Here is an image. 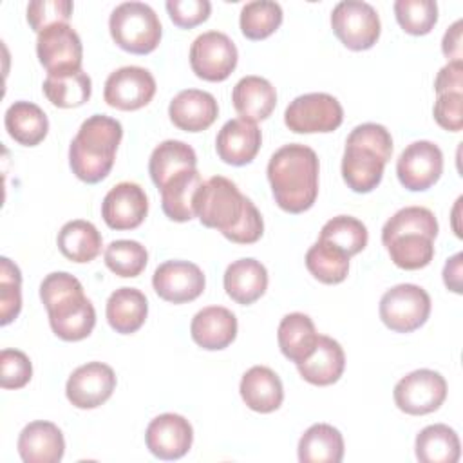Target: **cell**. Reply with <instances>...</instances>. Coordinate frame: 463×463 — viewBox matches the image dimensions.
<instances>
[{
    "label": "cell",
    "instance_id": "obj_44",
    "mask_svg": "<svg viewBox=\"0 0 463 463\" xmlns=\"http://www.w3.org/2000/svg\"><path fill=\"white\" fill-rule=\"evenodd\" d=\"M345 145L365 148L376 154L383 163L391 159L392 154V137L391 132L378 123H362L351 130Z\"/></svg>",
    "mask_w": 463,
    "mask_h": 463
},
{
    "label": "cell",
    "instance_id": "obj_10",
    "mask_svg": "<svg viewBox=\"0 0 463 463\" xmlns=\"http://www.w3.org/2000/svg\"><path fill=\"white\" fill-rule=\"evenodd\" d=\"M237 65V47L221 31L199 34L190 47V67L197 78L224 81Z\"/></svg>",
    "mask_w": 463,
    "mask_h": 463
},
{
    "label": "cell",
    "instance_id": "obj_4",
    "mask_svg": "<svg viewBox=\"0 0 463 463\" xmlns=\"http://www.w3.org/2000/svg\"><path fill=\"white\" fill-rule=\"evenodd\" d=\"M248 201L250 199L239 192L233 181L213 175L197 188L194 210L203 226L215 228L226 235L241 222Z\"/></svg>",
    "mask_w": 463,
    "mask_h": 463
},
{
    "label": "cell",
    "instance_id": "obj_18",
    "mask_svg": "<svg viewBox=\"0 0 463 463\" xmlns=\"http://www.w3.org/2000/svg\"><path fill=\"white\" fill-rule=\"evenodd\" d=\"M262 143L260 128L242 118L226 121L215 139L217 156L233 166L248 165L255 159Z\"/></svg>",
    "mask_w": 463,
    "mask_h": 463
},
{
    "label": "cell",
    "instance_id": "obj_38",
    "mask_svg": "<svg viewBox=\"0 0 463 463\" xmlns=\"http://www.w3.org/2000/svg\"><path fill=\"white\" fill-rule=\"evenodd\" d=\"M318 239L353 257L367 246L369 235L365 224L356 217L336 215L322 226Z\"/></svg>",
    "mask_w": 463,
    "mask_h": 463
},
{
    "label": "cell",
    "instance_id": "obj_40",
    "mask_svg": "<svg viewBox=\"0 0 463 463\" xmlns=\"http://www.w3.org/2000/svg\"><path fill=\"white\" fill-rule=\"evenodd\" d=\"M409 232H420L432 239L438 235V221L434 213L425 206H405L398 210L382 228V242H387L389 239L409 233Z\"/></svg>",
    "mask_w": 463,
    "mask_h": 463
},
{
    "label": "cell",
    "instance_id": "obj_49",
    "mask_svg": "<svg viewBox=\"0 0 463 463\" xmlns=\"http://www.w3.org/2000/svg\"><path fill=\"white\" fill-rule=\"evenodd\" d=\"M262 232H264L262 215L257 210V206L251 201H248L246 212H244L241 222L224 237L237 244H253L262 237Z\"/></svg>",
    "mask_w": 463,
    "mask_h": 463
},
{
    "label": "cell",
    "instance_id": "obj_39",
    "mask_svg": "<svg viewBox=\"0 0 463 463\" xmlns=\"http://www.w3.org/2000/svg\"><path fill=\"white\" fill-rule=\"evenodd\" d=\"M241 31L250 40H264L282 24V7L273 0H253L241 9Z\"/></svg>",
    "mask_w": 463,
    "mask_h": 463
},
{
    "label": "cell",
    "instance_id": "obj_37",
    "mask_svg": "<svg viewBox=\"0 0 463 463\" xmlns=\"http://www.w3.org/2000/svg\"><path fill=\"white\" fill-rule=\"evenodd\" d=\"M306 268L324 284H340L349 271V257L338 248L317 241L306 253Z\"/></svg>",
    "mask_w": 463,
    "mask_h": 463
},
{
    "label": "cell",
    "instance_id": "obj_26",
    "mask_svg": "<svg viewBox=\"0 0 463 463\" xmlns=\"http://www.w3.org/2000/svg\"><path fill=\"white\" fill-rule=\"evenodd\" d=\"M197 166V156L195 150L177 139H166L159 143L148 161V172L154 181V184L161 190L174 175L186 172V170H195Z\"/></svg>",
    "mask_w": 463,
    "mask_h": 463
},
{
    "label": "cell",
    "instance_id": "obj_15",
    "mask_svg": "<svg viewBox=\"0 0 463 463\" xmlns=\"http://www.w3.org/2000/svg\"><path fill=\"white\" fill-rule=\"evenodd\" d=\"M152 286L163 300L184 304L195 300L204 291V275L194 262L166 260L156 268Z\"/></svg>",
    "mask_w": 463,
    "mask_h": 463
},
{
    "label": "cell",
    "instance_id": "obj_14",
    "mask_svg": "<svg viewBox=\"0 0 463 463\" xmlns=\"http://www.w3.org/2000/svg\"><path fill=\"white\" fill-rule=\"evenodd\" d=\"M116 389V374L110 365L89 362L72 371L67 380V400L78 409H96L105 403Z\"/></svg>",
    "mask_w": 463,
    "mask_h": 463
},
{
    "label": "cell",
    "instance_id": "obj_12",
    "mask_svg": "<svg viewBox=\"0 0 463 463\" xmlns=\"http://www.w3.org/2000/svg\"><path fill=\"white\" fill-rule=\"evenodd\" d=\"M443 172V154L430 141L411 143L396 161V175L411 192L429 190Z\"/></svg>",
    "mask_w": 463,
    "mask_h": 463
},
{
    "label": "cell",
    "instance_id": "obj_42",
    "mask_svg": "<svg viewBox=\"0 0 463 463\" xmlns=\"http://www.w3.org/2000/svg\"><path fill=\"white\" fill-rule=\"evenodd\" d=\"M394 14L405 33L421 36L436 25L438 4L434 0H396Z\"/></svg>",
    "mask_w": 463,
    "mask_h": 463
},
{
    "label": "cell",
    "instance_id": "obj_29",
    "mask_svg": "<svg viewBox=\"0 0 463 463\" xmlns=\"http://www.w3.org/2000/svg\"><path fill=\"white\" fill-rule=\"evenodd\" d=\"M277 340L282 354L288 360L300 364L313 354L318 333L315 329L313 320L307 315L289 313L279 324Z\"/></svg>",
    "mask_w": 463,
    "mask_h": 463
},
{
    "label": "cell",
    "instance_id": "obj_47",
    "mask_svg": "<svg viewBox=\"0 0 463 463\" xmlns=\"http://www.w3.org/2000/svg\"><path fill=\"white\" fill-rule=\"evenodd\" d=\"M166 11L177 27L190 29L210 16L212 4L208 0H168Z\"/></svg>",
    "mask_w": 463,
    "mask_h": 463
},
{
    "label": "cell",
    "instance_id": "obj_51",
    "mask_svg": "<svg viewBox=\"0 0 463 463\" xmlns=\"http://www.w3.org/2000/svg\"><path fill=\"white\" fill-rule=\"evenodd\" d=\"M461 20H456L443 34L441 49L450 61H461Z\"/></svg>",
    "mask_w": 463,
    "mask_h": 463
},
{
    "label": "cell",
    "instance_id": "obj_36",
    "mask_svg": "<svg viewBox=\"0 0 463 463\" xmlns=\"http://www.w3.org/2000/svg\"><path fill=\"white\" fill-rule=\"evenodd\" d=\"M383 246L387 248L391 260L402 269L425 268L434 257V239L420 232L400 233L383 242Z\"/></svg>",
    "mask_w": 463,
    "mask_h": 463
},
{
    "label": "cell",
    "instance_id": "obj_7",
    "mask_svg": "<svg viewBox=\"0 0 463 463\" xmlns=\"http://www.w3.org/2000/svg\"><path fill=\"white\" fill-rule=\"evenodd\" d=\"M344 121L340 101L326 92H309L297 96L284 112V123L291 132L315 134L333 132Z\"/></svg>",
    "mask_w": 463,
    "mask_h": 463
},
{
    "label": "cell",
    "instance_id": "obj_16",
    "mask_svg": "<svg viewBox=\"0 0 463 463\" xmlns=\"http://www.w3.org/2000/svg\"><path fill=\"white\" fill-rule=\"evenodd\" d=\"M148 213V199L137 183L123 181L112 186L101 203V217L112 230H134Z\"/></svg>",
    "mask_w": 463,
    "mask_h": 463
},
{
    "label": "cell",
    "instance_id": "obj_35",
    "mask_svg": "<svg viewBox=\"0 0 463 463\" xmlns=\"http://www.w3.org/2000/svg\"><path fill=\"white\" fill-rule=\"evenodd\" d=\"M42 89L45 98L54 107L72 109L89 101L92 92V81L87 72L78 69V71L47 74Z\"/></svg>",
    "mask_w": 463,
    "mask_h": 463
},
{
    "label": "cell",
    "instance_id": "obj_11",
    "mask_svg": "<svg viewBox=\"0 0 463 463\" xmlns=\"http://www.w3.org/2000/svg\"><path fill=\"white\" fill-rule=\"evenodd\" d=\"M36 54L47 74L81 69L83 45L69 24H54L36 38Z\"/></svg>",
    "mask_w": 463,
    "mask_h": 463
},
{
    "label": "cell",
    "instance_id": "obj_46",
    "mask_svg": "<svg viewBox=\"0 0 463 463\" xmlns=\"http://www.w3.org/2000/svg\"><path fill=\"white\" fill-rule=\"evenodd\" d=\"M33 376V365L25 353L18 349H2L0 353V385L4 389H22Z\"/></svg>",
    "mask_w": 463,
    "mask_h": 463
},
{
    "label": "cell",
    "instance_id": "obj_52",
    "mask_svg": "<svg viewBox=\"0 0 463 463\" xmlns=\"http://www.w3.org/2000/svg\"><path fill=\"white\" fill-rule=\"evenodd\" d=\"M461 264H463V253H456L454 257H450L445 262V268H443V282L454 293L463 291L461 289Z\"/></svg>",
    "mask_w": 463,
    "mask_h": 463
},
{
    "label": "cell",
    "instance_id": "obj_17",
    "mask_svg": "<svg viewBox=\"0 0 463 463\" xmlns=\"http://www.w3.org/2000/svg\"><path fill=\"white\" fill-rule=\"evenodd\" d=\"M194 441V429L186 418L174 412L156 416L145 432L146 449L159 459L183 458Z\"/></svg>",
    "mask_w": 463,
    "mask_h": 463
},
{
    "label": "cell",
    "instance_id": "obj_32",
    "mask_svg": "<svg viewBox=\"0 0 463 463\" xmlns=\"http://www.w3.org/2000/svg\"><path fill=\"white\" fill-rule=\"evenodd\" d=\"M344 458V438L329 423L311 425L298 441L302 463H340Z\"/></svg>",
    "mask_w": 463,
    "mask_h": 463
},
{
    "label": "cell",
    "instance_id": "obj_43",
    "mask_svg": "<svg viewBox=\"0 0 463 463\" xmlns=\"http://www.w3.org/2000/svg\"><path fill=\"white\" fill-rule=\"evenodd\" d=\"M22 275L7 257L0 259V324H11L22 309Z\"/></svg>",
    "mask_w": 463,
    "mask_h": 463
},
{
    "label": "cell",
    "instance_id": "obj_33",
    "mask_svg": "<svg viewBox=\"0 0 463 463\" xmlns=\"http://www.w3.org/2000/svg\"><path fill=\"white\" fill-rule=\"evenodd\" d=\"M416 458L421 463H456L461 445L456 430L445 423H434L416 436Z\"/></svg>",
    "mask_w": 463,
    "mask_h": 463
},
{
    "label": "cell",
    "instance_id": "obj_20",
    "mask_svg": "<svg viewBox=\"0 0 463 463\" xmlns=\"http://www.w3.org/2000/svg\"><path fill=\"white\" fill-rule=\"evenodd\" d=\"M63 452V434L51 421H31L18 436V454L24 463H58Z\"/></svg>",
    "mask_w": 463,
    "mask_h": 463
},
{
    "label": "cell",
    "instance_id": "obj_25",
    "mask_svg": "<svg viewBox=\"0 0 463 463\" xmlns=\"http://www.w3.org/2000/svg\"><path fill=\"white\" fill-rule=\"evenodd\" d=\"M224 289L232 300L248 306L259 300L268 288V271L255 259H239L224 271Z\"/></svg>",
    "mask_w": 463,
    "mask_h": 463
},
{
    "label": "cell",
    "instance_id": "obj_31",
    "mask_svg": "<svg viewBox=\"0 0 463 463\" xmlns=\"http://www.w3.org/2000/svg\"><path fill=\"white\" fill-rule=\"evenodd\" d=\"M201 175L195 170H186L174 175L161 192V208L165 215L175 222H186L195 217L194 195L201 186Z\"/></svg>",
    "mask_w": 463,
    "mask_h": 463
},
{
    "label": "cell",
    "instance_id": "obj_3",
    "mask_svg": "<svg viewBox=\"0 0 463 463\" xmlns=\"http://www.w3.org/2000/svg\"><path fill=\"white\" fill-rule=\"evenodd\" d=\"M121 137L123 127L118 119L105 114L87 118L69 146L72 174L89 184L105 179L112 170Z\"/></svg>",
    "mask_w": 463,
    "mask_h": 463
},
{
    "label": "cell",
    "instance_id": "obj_22",
    "mask_svg": "<svg viewBox=\"0 0 463 463\" xmlns=\"http://www.w3.org/2000/svg\"><path fill=\"white\" fill-rule=\"evenodd\" d=\"M345 367V354L342 345L331 336L318 335L315 351L309 358L297 364L300 376L313 385H331L340 380Z\"/></svg>",
    "mask_w": 463,
    "mask_h": 463
},
{
    "label": "cell",
    "instance_id": "obj_8",
    "mask_svg": "<svg viewBox=\"0 0 463 463\" xmlns=\"http://www.w3.org/2000/svg\"><path fill=\"white\" fill-rule=\"evenodd\" d=\"M331 27L336 38L351 51L371 49L380 38V16L362 0L338 2L331 13Z\"/></svg>",
    "mask_w": 463,
    "mask_h": 463
},
{
    "label": "cell",
    "instance_id": "obj_30",
    "mask_svg": "<svg viewBox=\"0 0 463 463\" xmlns=\"http://www.w3.org/2000/svg\"><path fill=\"white\" fill-rule=\"evenodd\" d=\"M7 134L24 146H34L43 141L49 130L45 112L31 101H14L4 116Z\"/></svg>",
    "mask_w": 463,
    "mask_h": 463
},
{
    "label": "cell",
    "instance_id": "obj_48",
    "mask_svg": "<svg viewBox=\"0 0 463 463\" xmlns=\"http://www.w3.org/2000/svg\"><path fill=\"white\" fill-rule=\"evenodd\" d=\"M463 92H445L438 94L434 103L436 123L450 132H459L463 127Z\"/></svg>",
    "mask_w": 463,
    "mask_h": 463
},
{
    "label": "cell",
    "instance_id": "obj_41",
    "mask_svg": "<svg viewBox=\"0 0 463 463\" xmlns=\"http://www.w3.org/2000/svg\"><path fill=\"white\" fill-rule=\"evenodd\" d=\"M148 262L146 248L137 241H112L105 250V264L118 277H137Z\"/></svg>",
    "mask_w": 463,
    "mask_h": 463
},
{
    "label": "cell",
    "instance_id": "obj_13",
    "mask_svg": "<svg viewBox=\"0 0 463 463\" xmlns=\"http://www.w3.org/2000/svg\"><path fill=\"white\" fill-rule=\"evenodd\" d=\"M156 80L150 71L136 65L121 67L109 74L103 89L107 105L118 110H137L152 101Z\"/></svg>",
    "mask_w": 463,
    "mask_h": 463
},
{
    "label": "cell",
    "instance_id": "obj_34",
    "mask_svg": "<svg viewBox=\"0 0 463 463\" xmlns=\"http://www.w3.org/2000/svg\"><path fill=\"white\" fill-rule=\"evenodd\" d=\"M101 235L98 228L83 219L69 221L58 233V248L72 262H90L101 251Z\"/></svg>",
    "mask_w": 463,
    "mask_h": 463
},
{
    "label": "cell",
    "instance_id": "obj_45",
    "mask_svg": "<svg viewBox=\"0 0 463 463\" xmlns=\"http://www.w3.org/2000/svg\"><path fill=\"white\" fill-rule=\"evenodd\" d=\"M71 14V0H33L27 5V22L36 33H42L54 24H67Z\"/></svg>",
    "mask_w": 463,
    "mask_h": 463
},
{
    "label": "cell",
    "instance_id": "obj_50",
    "mask_svg": "<svg viewBox=\"0 0 463 463\" xmlns=\"http://www.w3.org/2000/svg\"><path fill=\"white\" fill-rule=\"evenodd\" d=\"M434 90L436 94L463 92V63L449 61L445 67H441L434 81Z\"/></svg>",
    "mask_w": 463,
    "mask_h": 463
},
{
    "label": "cell",
    "instance_id": "obj_2",
    "mask_svg": "<svg viewBox=\"0 0 463 463\" xmlns=\"http://www.w3.org/2000/svg\"><path fill=\"white\" fill-rule=\"evenodd\" d=\"M40 298L47 309L51 329L58 338L78 342L92 333L96 311L74 275L67 271L49 273L40 284Z\"/></svg>",
    "mask_w": 463,
    "mask_h": 463
},
{
    "label": "cell",
    "instance_id": "obj_6",
    "mask_svg": "<svg viewBox=\"0 0 463 463\" xmlns=\"http://www.w3.org/2000/svg\"><path fill=\"white\" fill-rule=\"evenodd\" d=\"M430 315V297L416 284H398L380 298V318L394 333L420 329Z\"/></svg>",
    "mask_w": 463,
    "mask_h": 463
},
{
    "label": "cell",
    "instance_id": "obj_5",
    "mask_svg": "<svg viewBox=\"0 0 463 463\" xmlns=\"http://www.w3.org/2000/svg\"><path fill=\"white\" fill-rule=\"evenodd\" d=\"M110 36L118 47L132 54H148L161 42V22L143 2H123L109 18Z\"/></svg>",
    "mask_w": 463,
    "mask_h": 463
},
{
    "label": "cell",
    "instance_id": "obj_27",
    "mask_svg": "<svg viewBox=\"0 0 463 463\" xmlns=\"http://www.w3.org/2000/svg\"><path fill=\"white\" fill-rule=\"evenodd\" d=\"M109 326L121 335L136 333L146 320V297L136 288H119L107 300Z\"/></svg>",
    "mask_w": 463,
    "mask_h": 463
},
{
    "label": "cell",
    "instance_id": "obj_9",
    "mask_svg": "<svg viewBox=\"0 0 463 463\" xmlns=\"http://www.w3.org/2000/svg\"><path fill=\"white\" fill-rule=\"evenodd\" d=\"M392 396L402 412L423 416L441 407L447 398V382L432 369H416L394 385Z\"/></svg>",
    "mask_w": 463,
    "mask_h": 463
},
{
    "label": "cell",
    "instance_id": "obj_23",
    "mask_svg": "<svg viewBox=\"0 0 463 463\" xmlns=\"http://www.w3.org/2000/svg\"><path fill=\"white\" fill-rule=\"evenodd\" d=\"M241 396L255 412H273L282 405L284 387L275 371L266 365H253L242 374Z\"/></svg>",
    "mask_w": 463,
    "mask_h": 463
},
{
    "label": "cell",
    "instance_id": "obj_1",
    "mask_svg": "<svg viewBox=\"0 0 463 463\" xmlns=\"http://www.w3.org/2000/svg\"><path fill=\"white\" fill-rule=\"evenodd\" d=\"M268 181L275 203L288 213L309 210L318 195L317 152L300 143L280 146L268 163Z\"/></svg>",
    "mask_w": 463,
    "mask_h": 463
},
{
    "label": "cell",
    "instance_id": "obj_21",
    "mask_svg": "<svg viewBox=\"0 0 463 463\" xmlns=\"http://www.w3.org/2000/svg\"><path fill=\"white\" fill-rule=\"evenodd\" d=\"M192 338L206 351L228 347L237 336V318L222 306H208L195 313L190 324Z\"/></svg>",
    "mask_w": 463,
    "mask_h": 463
},
{
    "label": "cell",
    "instance_id": "obj_24",
    "mask_svg": "<svg viewBox=\"0 0 463 463\" xmlns=\"http://www.w3.org/2000/svg\"><path fill=\"white\" fill-rule=\"evenodd\" d=\"M232 101L242 119L257 123L273 112L277 105V92L266 78L244 76L235 83Z\"/></svg>",
    "mask_w": 463,
    "mask_h": 463
},
{
    "label": "cell",
    "instance_id": "obj_28",
    "mask_svg": "<svg viewBox=\"0 0 463 463\" xmlns=\"http://www.w3.org/2000/svg\"><path fill=\"white\" fill-rule=\"evenodd\" d=\"M385 163L373 152L345 145L342 157V177L345 184L356 194L373 192L383 177Z\"/></svg>",
    "mask_w": 463,
    "mask_h": 463
},
{
    "label": "cell",
    "instance_id": "obj_19",
    "mask_svg": "<svg viewBox=\"0 0 463 463\" xmlns=\"http://www.w3.org/2000/svg\"><path fill=\"white\" fill-rule=\"evenodd\" d=\"M219 114L215 98L199 89L181 90L168 105L170 121L184 132L206 130Z\"/></svg>",
    "mask_w": 463,
    "mask_h": 463
}]
</instances>
